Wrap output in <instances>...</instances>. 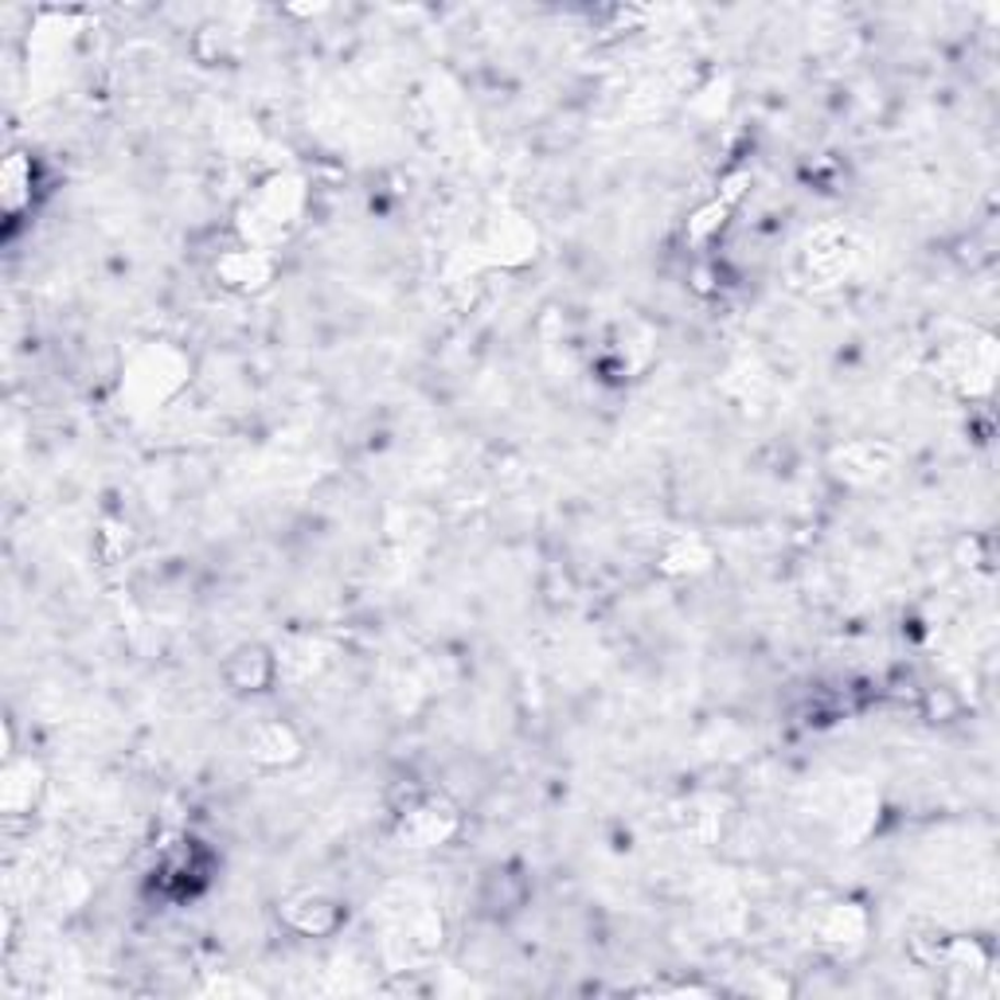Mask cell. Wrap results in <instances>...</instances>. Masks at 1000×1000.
<instances>
[{
    "label": "cell",
    "instance_id": "3",
    "mask_svg": "<svg viewBox=\"0 0 1000 1000\" xmlns=\"http://www.w3.org/2000/svg\"><path fill=\"white\" fill-rule=\"evenodd\" d=\"M289 922H294L302 934H329V930H337L340 911H337V902H329V899H297V902H289Z\"/></svg>",
    "mask_w": 1000,
    "mask_h": 1000
},
{
    "label": "cell",
    "instance_id": "2",
    "mask_svg": "<svg viewBox=\"0 0 1000 1000\" xmlns=\"http://www.w3.org/2000/svg\"><path fill=\"white\" fill-rule=\"evenodd\" d=\"M270 274H274V262H270L259 247L231 250V254L219 262V277H224L231 289H259L270 282Z\"/></svg>",
    "mask_w": 1000,
    "mask_h": 1000
},
{
    "label": "cell",
    "instance_id": "5",
    "mask_svg": "<svg viewBox=\"0 0 1000 1000\" xmlns=\"http://www.w3.org/2000/svg\"><path fill=\"white\" fill-rule=\"evenodd\" d=\"M825 942H856L860 934H864V914L856 911V907H832L829 922L821 927Z\"/></svg>",
    "mask_w": 1000,
    "mask_h": 1000
},
{
    "label": "cell",
    "instance_id": "4",
    "mask_svg": "<svg viewBox=\"0 0 1000 1000\" xmlns=\"http://www.w3.org/2000/svg\"><path fill=\"white\" fill-rule=\"evenodd\" d=\"M32 172H36V164L27 161L24 152L9 157V164H4V204H9V212H16L27 200L24 188H32Z\"/></svg>",
    "mask_w": 1000,
    "mask_h": 1000
},
{
    "label": "cell",
    "instance_id": "1",
    "mask_svg": "<svg viewBox=\"0 0 1000 1000\" xmlns=\"http://www.w3.org/2000/svg\"><path fill=\"white\" fill-rule=\"evenodd\" d=\"M457 829V817L450 809H438V805H411L402 813V840L411 849H430V844H442L450 832Z\"/></svg>",
    "mask_w": 1000,
    "mask_h": 1000
}]
</instances>
